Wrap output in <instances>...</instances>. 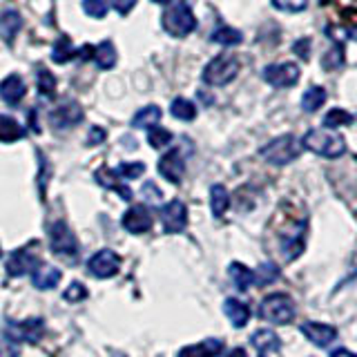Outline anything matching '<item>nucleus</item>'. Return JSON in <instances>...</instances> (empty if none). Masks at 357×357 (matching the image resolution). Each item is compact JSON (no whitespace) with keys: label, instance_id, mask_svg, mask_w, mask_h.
I'll return each instance as SVG.
<instances>
[{"label":"nucleus","instance_id":"obj_1","mask_svg":"<svg viewBox=\"0 0 357 357\" xmlns=\"http://www.w3.org/2000/svg\"><path fill=\"white\" fill-rule=\"evenodd\" d=\"M304 150L319 154L324 159H340L346 154V139L337 130H328V128H312L304 134L301 139Z\"/></svg>","mask_w":357,"mask_h":357},{"label":"nucleus","instance_id":"obj_2","mask_svg":"<svg viewBox=\"0 0 357 357\" xmlns=\"http://www.w3.org/2000/svg\"><path fill=\"white\" fill-rule=\"evenodd\" d=\"M239 70H241L239 56L219 54V56H215V59L208 61L204 72H201V81L210 87H223V85H228L237 78Z\"/></svg>","mask_w":357,"mask_h":357},{"label":"nucleus","instance_id":"obj_3","mask_svg":"<svg viewBox=\"0 0 357 357\" xmlns=\"http://www.w3.org/2000/svg\"><path fill=\"white\" fill-rule=\"evenodd\" d=\"M304 150V145H301V139H297L295 134H282V137H277L273 141H268L264 148L259 150V156L264 161H268L271 165H288L293 163L297 156Z\"/></svg>","mask_w":357,"mask_h":357},{"label":"nucleus","instance_id":"obj_4","mask_svg":"<svg viewBox=\"0 0 357 357\" xmlns=\"http://www.w3.org/2000/svg\"><path fill=\"white\" fill-rule=\"evenodd\" d=\"M161 22H163V29L170 33L172 38H185L197 29V16L185 0H178V3L167 7L161 16Z\"/></svg>","mask_w":357,"mask_h":357},{"label":"nucleus","instance_id":"obj_5","mask_svg":"<svg viewBox=\"0 0 357 357\" xmlns=\"http://www.w3.org/2000/svg\"><path fill=\"white\" fill-rule=\"evenodd\" d=\"M295 301L288 295H268L261 304H259V317H264L266 321L277 324V326H286L295 319Z\"/></svg>","mask_w":357,"mask_h":357},{"label":"nucleus","instance_id":"obj_6","mask_svg":"<svg viewBox=\"0 0 357 357\" xmlns=\"http://www.w3.org/2000/svg\"><path fill=\"white\" fill-rule=\"evenodd\" d=\"M261 78L277 89H290L299 83L301 67L297 63H271L261 70Z\"/></svg>","mask_w":357,"mask_h":357},{"label":"nucleus","instance_id":"obj_7","mask_svg":"<svg viewBox=\"0 0 357 357\" xmlns=\"http://www.w3.org/2000/svg\"><path fill=\"white\" fill-rule=\"evenodd\" d=\"M50 245L54 255L65 257V259H74L78 255L76 234L70 230V226H65L63 221H56L50 226Z\"/></svg>","mask_w":357,"mask_h":357},{"label":"nucleus","instance_id":"obj_8","mask_svg":"<svg viewBox=\"0 0 357 357\" xmlns=\"http://www.w3.org/2000/svg\"><path fill=\"white\" fill-rule=\"evenodd\" d=\"M45 321L40 317H29L25 321H7V335L14 342L36 344L43 337Z\"/></svg>","mask_w":357,"mask_h":357},{"label":"nucleus","instance_id":"obj_9","mask_svg":"<svg viewBox=\"0 0 357 357\" xmlns=\"http://www.w3.org/2000/svg\"><path fill=\"white\" fill-rule=\"evenodd\" d=\"M304 237H306V221L290 223V226L284 228L282 234H279L282 252H284V257H286L288 261L295 259V257L301 255V250H304Z\"/></svg>","mask_w":357,"mask_h":357},{"label":"nucleus","instance_id":"obj_10","mask_svg":"<svg viewBox=\"0 0 357 357\" xmlns=\"http://www.w3.org/2000/svg\"><path fill=\"white\" fill-rule=\"evenodd\" d=\"M83 121V109L76 100H65L50 112V126L54 130H70Z\"/></svg>","mask_w":357,"mask_h":357},{"label":"nucleus","instance_id":"obj_11","mask_svg":"<svg viewBox=\"0 0 357 357\" xmlns=\"http://www.w3.org/2000/svg\"><path fill=\"white\" fill-rule=\"evenodd\" d=\"M161 223H163V230L167 234H176V232H183L188 226V208L183 201H170L161 208Z\"/></svg>","mask_w":357,"mask_h":357},{"label":"nucleus","instance_id":"obj_12","mask_svg":"<svg viewBox=\"0 0 357 357\" xmlns=\"http://www.w3.org/2000/svg\"><path fill=\"white\" fill-rule=\"evenodd\" d=\"M31 248H33V243L27 245V248H18V250H14V252L9 255V259H7V264H5L9 277L27 275V273H31L33 268H36V266L40 264V259L31 252Z\"/></svg>","mask_w":357,"mask_h":357},{"label":"nucleus","instance_id":"obj_13","mask_svg":"<svg viewBox=\"0 0 357 357\" xmlns=\"http://www.w3.org/2000/svg\"><path fill=\"white\" fill-rule=\"evenodd\" d=\"M87 268H89V273L98 279L114 277L121 268V257L114 250H98L92 259H89Z\"/></svg>","mask_w":357,"mask_h":357},{"label":"nucleus","instance_id":"obj_14","mask_svg":"<svg viewBox=\"0 0 357 357\" xmlns=\"http://www.w3.org/2000/svg\"><path fill=\"white\" fill-rule=\"evenodd\" d=\"M159 174L165 178V181H170L174 185H178L183 181V174H185V161L178 150H170L165 152L161 159H159Z\"/></svg>","mask_w":357,"mask_h":357},{"label":"nucleus","instance_id":"obj_15","mask_svg":"<svg viewBox=\"0 0 357 357\" xmlns=\"http://www.w3.org/2000/svg\"><path fill=\"white\" fill-rule=\"evenodd\" d=\"M123 228L132 234H143L152 228V212L145 206H132L123 215Z\"/></svg>","mask_w":357,"mask_h":357},{"label":"nucleus","instance_id":"obj_16","mask_svg":"<svg viewBox=\"0 0 357 357\" xmlns=\"http://www.w3.org/2000/svg\"><path fill=\"white\" fill-rule=\"evenodd\" d=\"M301 333H304V337L310 340L315 346H331L337 340V331L328 326V324H319V321L301 324Z\"/></svg>","mask_w":357,"mask_h":357},{"label":"nucleus","instance_id":"obj_17","mask_svg":"<svg viewBox=\"0 0 357 357\" xmlns=\"http://www.w3.org/2000/svg\"><path fill=\"white\" fill-rule=\"evenodd\" d=\"M61 277H63V273L59 271V268L52 266V264H43L40 261L31 271V284L36 286L38 290H52L54 286H59Z\"/></svg>","mask_w":357,"mask_h":357},{"label":"nucleus","instance_id":"obj_18","mask_svg":"<svg viewBox=\"0 0 357 357\" xmlns=\"http://www.w3.org/2000/svg\"><path fill=\"white\" fill-rule=\"evenodd\" d=\"M25 81L16 74L5 76V81H0V98L5 100L7 105H18L22 98H25Z\"/></svg>","mask_w":357,"mask_h":357},{"label":"nucleus","instance_id":"obj_19","mask_svg":"<svg viewBox=\"0 0 357 357\" xmlns=\"http://www.w3.org/2000/svg\"><path fill=\"white\" fill-rule=\"evenodd\" d=\"M221 351H223V342L217 337H210L199 344L185 346V349L178 351V357H219Z\"/></svg>","mask_w":357,"mask_h":357},{"label":"nucleus","instance_id":"obj_20","mask_svg":"<svg viewBox=\"0 0 357 357\" xmlns=\"http://www.w3.org/2000/svg\"><path fill=\"white\" fill-rule=\"evenodd\" d=\"M223 312H226V317L230 319V324L234 328H243L245 324H248V319H250V308L245 306L243 301L234 299V297L223 301Z\"/></svg>","mask_w":357,"mask_h":357},{"label":"nucleus","instance_id":"obj_21","mask_svg":"<svg viewBox=\"0 0 357 357\" xmlns=\"http://www.w3.org/2000/svg\"><path fill=\"white\" fill-rule=\"evenodd\" d=\"M94 178H96V183H100L103 188L114 190V192H119V195H121V199L132 201V190H130L128 185L119 183V174H116V172L107 170V167H100V170H96Z\"/></svg>","mask_w":357,"mask_h":357},{"label":"nucleus","instance_id":"obj_22","mask_svg":"<svg viewBox=\"0 0 357 357\" xmlns=\"http://www.w3.org/2000/svg\"><path fill=\"white\" fill-rule=\"evenodd\" d=\"M163 116V112L159 105H145L141 107L137 114L132 119V128H139V130H150L154 126H159V121Z\"/></svg>","mask_w":357,"mask_h":357},{"label":"nucleus","instance_id":"obj_23","mask_svg":"<svg viewBox=\"0 0 357 357\" xmlns=\"http://www.w3.org/2000/svg\"><path fill=\"white\" fill-rule=\"evenodd\" d=\"M326 89H324L321 85H310L304 94H301V109L308 112V114H312V112H317L324 107V103H326Z\"/></svg>","mask_w":357,"mask_h":357},{"label":"nucleus","instance_id":"obj_24","mask_svg":"<svg viewBox=\"0 0 357 357\" xmlns=\"http://www.w3.org/2000/svg\"><path fill=\"white\" fill-rule=\"evenodd\" d=\"M250 344L255 346L259 353H271V351H279V346H282V342H279L277 335L271 331V328H259L252 333L250 337Z\"/></svg>","mask_w":357,"mask_h":357},{"label":"nucleus","instance_id":"obj_25","mask_svg":"<svg viewBox=\"0 0 357 357\" xmlns=\"http://www.w3.org/2000/svg\"><path fill=\"white\" fill-rule=\"evenodd\" d=\"M228 273H230V279H232V284L234 288L239 290V293H245L252 284H255V273L250 271V268H245L243 264H230L228 268Z\"/></svg>","mask_w":357,"mask_h":357},{"label":"nucleus","instance_id":"obj_26","mask_svg":"<svg viewBox=\"0 0 357 357\" xmlns=\"http://www.w3.org/2000/svg\"><path fill=\"white\" fill-rule=\"evenodd\" d=\"M210 208H212V215L215 217H223L226 210L230 208V195L221 183H215L210 188Z\"/></svg>","mask_w":357,"mask_h":357},{"label":"nucleus","instance_id":"obj_27","mask_svg":"<svg viewBox=\"0 0 357 357\" xmlns=\"http://www.w3.org/2000/svg\"><path fill=\"white\" fill-rule=\"evenodd\" d=\"M210 40L217 45H223V47H234V45H239L243 40V33L230 25H219L215 31H212Z\"/></svg>","mask_w":357,"mask_h":357},{"label":"nucleus","instance_id":"obj_28","mask_svg":"<svg viewBox=\"0 0 357 357\" xmlns=\"http://www.w3.org/2000/svg\"><path fill=\"white\" fill-rule=\"evenodd\" d=\"M25 137V128L20 126L16 119L11 116H0V141L3 143H14Z\"/></svg>","mask_w":357,"mask_h":357},{"label":"nucleus","instance_id":"obj_29","mask_svg":"<svg viewBox=\"0 0 357 357\" xmlns=\"http://www.w3.org/2000/svg\"><path fill=\"white\" fill-rule=\"evenodd\" d=\"M22 27V18L18 11H5L3 14V22H0V31H3V38L7 45H14L16 33Z\"/></svg>","mask_w":357,"mask_h":357},{"label":"nucleus","instance_id":"obj_30","mask_svg":"<svg viewBox=\"0 0 357 357\" xmlns=\"http://www.w3.org/2000/svg\"><path fill=\"white\" fill-rule=\"evenodd\" d=\"M94 61L100 70H112V67L116 65V50H114V45H112V40H103L98 45L94 50Z\"/></svg>","mask_w":357,"mask_h":357},{"label":"nucleus","instance_id":"obj_31","mask_svg":"<svg viewBox=\"0 0 357 357\" xmlns=\"http://www.w3.org/2000/svg\"><path fill=\"white\" fill-rule=\"evenodd\" d=\"M170 114L178 121H195L197 119V105L190 98L178 96L170 103Z\"/></svg>","mask_w":357,"mask_h":357},{"label":"nucleus","instance_id":"obj_32","mask_svg":"<svg viewBox=\"0 0 357 357\" xmlns=\"http://www.w3.org/2000/svg\"><path fill=\"white\" fill-rule=\"evenodd\" d=\"M355 123V116L351 112H346L342 107H333L326 116H324V128L328 130H337V128H346V126H353Z\"/></svg>","mask_w":357,"mask_h":357},{"label":"nucleus","instance_id":"obj_33","mask_svg":"<svg viewBox=\"0 0 357 357\" xmlns=\"http://www.w3.org/2000/svg\"><path fill=\"white\" fill-rule=\"evenodd\" d=\"M74 56H76V50H74L72 40L67 38V36H59V40L54 43V50H52V61L63 65L67 61H72Z\"/></svg>","mask_w":357,"mask_h":357},{"label":"nucleus","instance_id":"obj_34","mask_svg":"<svg viewBox=\"0 0 357 357\" xmlns=\"http://www.w3.org/2000/svg\"><path fill=\"white\" fill-rule=\"evenodd\" d=\"M279 279V266L275 261H261L255 271V284L257 286H271Z\"/></svg>","mask_w":357,"mask_h":357},{"label":"nucleus","instance_id":"obj_35","mask_svg":"<svg viewBox=\"0 0 357 357\" xmlns=\"http://www.w3.org/2000/svg\"><path fill=\"white\" fill-rule=\"evenodd\" d=\"M321 65H324V70H340V67L344 65V45H342V40H337L333 45L331 52L324 54Z\"/></svg>","mask_w":357,"mask_h":357},{"label":"nucleus","instance_id":"obj_36","mask_svg":"<svg viewBox=\"0 0 357 357\" xmlns=\"http://www.w3.org/2000/svg\"><path fill=\"white\" fill-rule=\"evenodd\" d=\"M148 143L152 145L154 150H161V148H165V145L172 143V132L165 130V128L154 126V128L148 130Z\"/></svg>","mask_w":357,"mask_h":357},{"label":"nucleus","instance_id":"obj_37","mask_svg":"<svg viewBox=\"0 0 357 357\" xmlns=\"http://www.w3.org/2000/svg\"><path fill=\"white\" fill-rule=\"evenodd\" d=\"M271 5L286 14H301L308 7V0H271Z\"/></svg>","mask_w":357,"mask_h":357},{"label":"nucleus","instance_id":"obj_38","mask_svg":"<svg viewBox=\"0 0 357 357\" xmlns=\"http://www.w3.org/2000/svg\"><path fill=\"white\" fill-rule=\"evenodd\" d=\"M38 92L43 96H52L54 94V89H56V76L50 72V70H38Z\"/></svg>","mask_w":357,"mask_h":357},{"label":"nucleus","instance_id":"obj_39","mask_svg":"<svg viewBox=\"0 0 357 357\" xmlns=\"http://www.w3.org/2000/svg\"><path fill=\"white\" fill-rule=\"evenodd\" d=\"M121 178H139L143 172H145V165L141 161H134V163H121L116 170H114Z\"/></svg>","mask_w":357,"mask_h":357},{"label":"nucleus","instance_id":"obj_40","mask_svg":"<svg viewBox=\"0 0 357 357\" xmlns=\"http://www.w3.org/2000/svg\"><path fill=\"white\" fill-rule=\"evenodd\" d=\"M83 11L89 18H105L107 3L105 0H83Z\"/></svg>","mask_w":357,"mask_h":357},{"label":"nucleus","instance_id":"obj_41","mask_svg":"<svg viewBox=\"0 0 357 357\" xmlns=\"http://www.w3.org/2000/svg\"><path fill=\"white\" fill-rule=\"evenodd\" d=\"M63 297H65L67 301H83V299L87 297V288H85L83 284L74 282V284L67 286V290L63 293Z\"/></svg>","mask_w":357,"mask_h":357},{"label":"nucleus","instance_id":"obj_42","mask_svg":"<svg viewBox=\"0 0 357 357\" xmlns=\"http://www.w3.org/2000/svg\"><path fill=\"white\" fill-rule=\"evenodd\" d=\"M18 346L9 335H0V357H18Z\"/></svg>","mask_w":357,"mask_h":357},{"label":"nucleus","instance_id":"obj_43","mask_svg":"<svg viewBox=\"0 0 357 357\" xmlns=\"http://www.w3.org/2000/svg\"><path fill=\"white\" fill-rule=\"evenodd\" d=\"M293 52L297 54V59L308 61L310 59V38H299L293 43Z\"/></svg>","mask_w":357,"mask_h":357},{"label":"nucleus","instance_id":"obj_44","mask_svg":"<svg viewBox=\"0 0 357 357\" xmlns=\"http://www.w3.org/2000/svg\"><path fill=\"white\" fill-rule=\"evenodd\" d=\"M141 195L145 197V199H148V201H152V204H159V201H161V190L159 188H156L152 181H148V183H145L143 185V190H141Z\"/></svg>","mask_w":357,"mask_h":357},{"label":"nucleus","instance_id":"obj_45","mask_svg":"<svg viewBox=\"0 0 357 357\" xmlns=\"http://www.w3.org/2000/svg\"><path fill=\"white\" fill-rule=\"evenodd\" d=\"M107 3H109L112 7H114V9L119 11V14L126 16V14H130V11L134 9V5H137V0H107Z\"/></svg>","mask_w":357,"mask_h":357},{"label":"nucleus","instance_id":"obj_46","mask_svg":"<svg viewBox=\"0 0 357 357\" xmlns=\"http://www.w3.org/2000/svg\"><path fill=\"white\" fill-rule=\"evenodd\" d=\"M105 130L103 128H92L89 130V134H87V145H100L105 141Z\"/></svg>","mask_w":357,"mask_h":357},{"label":"nucleus","instance_id":"obj_47","mask_svg":"<svg viewBox=\"0 0 357 357\" xmlns=\"http://www.w3.org/2000/svg\"><path fill=\"white\" fill-rule=\"evenodd\" d=\"M331 357H357L355 353H351L349 349H333Z\"/></svg>","mask_w":357,"mask_h":357},{"label":"nucleus","instance_id":"obj_48","mask_svg":"<svg viewBox=\"0 0 357 357\" xmlns=\"http://www.w3.org/2000/svg\"><path fill=\"white\" fill-rule=\"evenodd\" d=\"M226 357H245V351H243V349H234V351H230Z\"/></svg>","mask_w":357,"mask_h":357},{"label":"nucleus","instance_id":"obj_49","mask_svg":"<svg viewBox=\"0 0 357 357\" xmlns=\"http://www.w3.org/2000/svg\"><path fill=\"white\" fill-rule=\"evenodd\" d=\"M152 3H156V5H167L170 0H152Z\"/></svg>","mask_w":357,"mask_h":357},{"label":"nucleus","instance_id":"obj_50","mask_svg":"<svg viewBox=\"0 0 357 357\" xmlns=\"http://www.w3.org/2000/svg\"><path fill=\"white\" fill-rule=\"evenodd\" d=\"M114 357H128V355H123V353H116Z\"/></svg>","mask_w":357,"mask_h":357},{"label":"nucleus","instance_id":"obj_51","mask_svg":"<svg viewBox=\"0 0 357 357\" xmlns=\"http://www.w3.org/2000/svg\"><path fill=\"white\" fill-rule=\"evenodd\" d=\"M0 255H3V250H0Z\"/></svg>","mask_w":357,"mask_h":357},{"label":"nucleus","instance_id":"obj_52","mask_svg":"<svg viewBox=\"0 0 357 357\" xmlns=\"http://www.w3.org/2000/svg\"><path fill=\"white\" fill-rule=\"evenodd\" d=\"M259 357H261V355H259Z\"/></svg>","mask_w":357,"mask_h":357}]
</instances>
